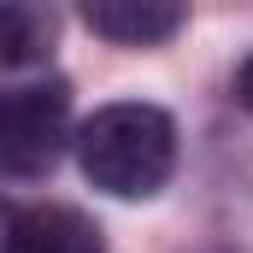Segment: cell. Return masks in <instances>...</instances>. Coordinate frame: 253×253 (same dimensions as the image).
I'll return each mask as SVG.
<instances>
[{"label":"cell","instance_id":"4","mask_svg":"<svg viewBox=\"0 0 253 253\" xmlns=\"http://www.w3.org/2000/svg\"><path fill=\"white\" fill-rule=\"evenodd\" d=\"M83 24L106 42H124V47H153V42H171L189 12L171 6V0H88L83 6Z\"/></svg>","mask_w":253,"mask_h":253},{"label":"cell","instance_id":"1","mask_svg":"<svg viewBox=\"0 0 253 253\" xmlns=\"http://www.w3.org/2000/svg\"><path fill=\"white\" fill-rule=\"evenodd\" d=\"M77 159H83V177L94 189L118 194V200H147L171 183L177 124H171V112H159L147 100L100 106L77 135Z\"/></svg>","mask_w":253,"mask_h":253},{"label":"cell","instance_id":"5","mask_svg":"<svg viewBox=\"0 0 253 253\" xmlns=\"http://www.w3.org/2000/svg\"><path fill=\"white\" fill-rule=\"evenodd\" d=\"M59 18L47 6H0V77H24V71H47Z\"/></svg>","mask_w":253,"mask_h":253},{"label":"cell","instance_id":"6","mask_svg":"<svg viewBox=\"0 0 253 253\" xmlns=\"http://www.w3.org/2000/svg\"><path fill=\"white\" fill-rule=\"evenodd\" d=\"M236 100H242V106L253 112V59L242 65V77H236Z\"/></svg>","mask_w":253,"mask_h":253},{"label":"cell","instance_id":"3","mask_svg":"<svg viewBox=\"0 0 253 253\" xmlns=\"http://www.w3.org/2000/svg\"><path fill=\"white\" fill-rule=\"evenodd\" d=\"M0 253H106V242L77 206H30L6 224Z\"/></svg>","mask_w":253,"mask_h":253},{"label":"cell","instance_id":"2","mask_svg":"<svg viewBox=\"0 0 253 253\" xmlns=\"http://www.w3.org/2000/svg\"><path fill=\"white\" fill-rule=\"evenodd\" d=\"M71 129V88L53 71L0 77V171L6 177H42L53 171Z\"/></svg>","mask_w":253,"mask_h":253}]
</instances>
